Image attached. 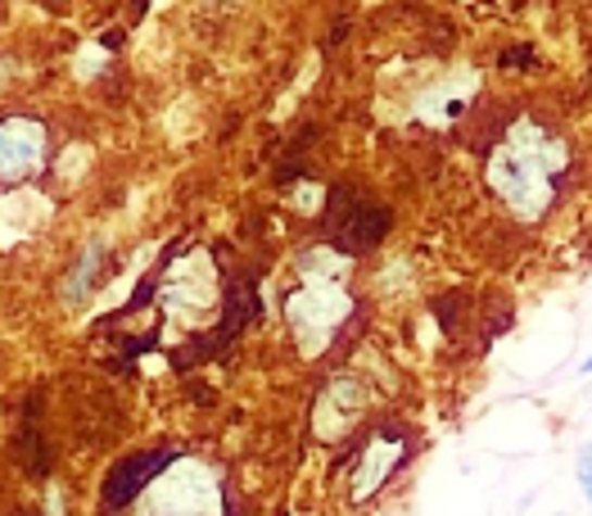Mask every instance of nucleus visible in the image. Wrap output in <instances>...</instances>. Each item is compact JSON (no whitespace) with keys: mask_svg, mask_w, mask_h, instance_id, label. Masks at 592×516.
Returning <instances> with one entry per match:
<instances>
[{"mask_svg":"<svg viewBox=\"0 0 592 516\" xmlns=\"http://www.w3.org/2000/svg\"><path fill=\"white\" fill-rule=\"evenodd\" d=\"M570 168V146L543 123L520 118L489 154V186L516 217L533 223L556 200V177Z\"/></svg>","mask_w":592,"mask_h":516,"instance_id":"f257e3e1","label":"nucleus"},{"mask_svg":"<svg viewBox=\"0 0 592 516\" xmlns=\"http://www.w3.org/2000/svg\"><path fill=\"white\" fill-rule=\"evenodd\" d=\"M294 272H299V290L286 299V317L294 326L303 358H317L330 344V336L340 331V322L353 313V299L344 290L349 259L335 250H303L294 259Z\"/></svg>","mask_w":592,"mask_h":516,"instance_id":"f03ea898","label":"nucleus"},{"mask_svg":"<svg viewBox=\"0 0 592 516\" xmlns=\"http://www.w3.org/2000/svg\"><path fill=\"white\" fill-rule=\"evenodd\" d=\"M159 304L167 309L173 322H200L204 313L217 309V267L204 250H190L186 259H177L167 267Z\"/></svg>","mask_w":592,"mask_h":516,"instance_id":"7ed1b4c3","label":"nucleus"},{"mask_svg":"<svg viewBox=\"0 0 592 516\" xmlns=\"http://www.w3.org/2000/svg\"><path fill=\"white\" fill-rule=\"evenodd\" d=\"M146 507L167 516H217L222 512V489L209 467L200 462H173V471L159 476L146 489Z\"/></svg>","mask_w":592,"mask_h":516,"instance_id":"20e7f679","label":"nucleus"},{"mask_svg":"<svg viewBox=\"0 0 592 516\" xmlns=\"http://www.w3.org/2000/svg\"><path fill=\"white\" fill-rule=\"evenodd\" d=\"M366 403H371V390H366L353 372L330 376V386L322 390V399H317V407H313L317 435H322V440H340V435L366 413Z\"/></svg>","mask_w":592,"mask_h":516,"instance_id":"39448f33","label":"nucleus"},{"mask_svg":"<svg viewBox=\"0 0 592 516\" xmlns=\"http://www.w3.org/2000/svg\"><path fill=\"white\" fill-rule=\"evenodd\" d=\"M403 457H407V440H403V435L380 430L376 440L366 444L362 462H357V476H353V503L376 499V494H380V484L403 467Z\"/></svg>","mask_w":592,"mask_h":516,"instance_id":"423d86ee","label":"nucleus"},{"mask_svg":"<svg viewBox=\"0 0 592 516\" xmlns=\"http://www.w3.org/2000/svg\"><path fill=\"white\" fill-rule=\"evenodd\" d=\"M46 159V127L33 118L0 123V177H18Z\"/></svg>","mask_w":592,"mask_h":516,"instance_id":"0eeeda50","label":"nucleus"},{"mask_svg":"<svg viewBox=\"0 0 592 516\" xmlns=\"http://www.w3.org/2000/svg\"><path fill=\"white\" fill-rule=\"evenodd\" d=\"M46 217H50V204L37 190H10V196H0V244H18L23 236L41 231Z\"/></svg>","mask_w":592,"mask_h":516,"instance_id":"6e6552de","label":"nucleus"},{"mask_svg":"<svg viewBox=\"0 0 592 516\" xmlns=\"http://www.w3.org/2000/svg\"><path fill=\"white\" fill-rule=\"evenodd\" d=\"M163 453H140V457H127V462H118L114 471H109V480H104V503H131L140 489H146L150 480H154V471L163 467Z\"/></svg>","mask_w":592,"mask_h":516,"instance_id":"1a4fd4ad","label":"nucleus"},{"mask_svg":"<svg viewBox=\"0 0 592 516\" xmlns=\"http://www.w3.org/2000/svg\"><path fill=\"white\" fill-rule=\"evenodd\" d=\"M104 263H109V240L104 236H96V240H87V250H81V259L73 263V272H68V281H64V304H81L91 290H96V281H100V272H104Z\"/></svg>","mask_w":592,"mask_h":516,"instance_id":"9d476101","label":"nucleus"},{"mask_svg":"<svg viewBox=\"0 0 592 516\" xmlns=\"http://www.w3.org/2000/svg\"><path fill=\"white\" fill-rule=\"evenodd\" d=\"M340 231L353 250H366V244H380V236L389 231V213L376 204H353V213L340 217Z\"/></svg>","mask_w":592,"mask_h":516,"instance_id":"9b49d317","label":"nucleus"},{"mask_svg":"<svg viewBox=\"0 0 592 516\" xmlns=\"http://www.w3.org/2000/svg\"><path fill=\"white\" fill-rule=\"evenodd\" d=\"M322 196H326V190H322V186H299V190H294V196H290V200H294V204H299L303 213H317V209H322Z\"/></svg>","mask_w":592,"mask_h":516,"instance_id":"f8f14e48","label":"nucleus"},{"mask_svg":"<svg viewBox=\"0 0 592 516\" xmlns=\"http://www.w3.org/2000/svg\"><path fill=\"white\" fill-rule=\"evenodd\" d=\"M87 159H91V150H87V146H73V150L64 154V177L73 181L77 173H87Z\"/></svg>","mask_w":592,"mask_h":516,"instance_id":"ddd939ff","label":"nucleus"},{"mask_svg":"<svg viewBox=\"0 0 592 516\" xmlns=\"http://www.w3.org/2000/svg\"><path fill=\"white\" fill-rule=\"evenodd\" d=\"M100 60H104V50H100V46H87V60H81V64H77V77H96Z\"/></svg>","mask_w":592,"mask_h":516,"instance_id":"4468645a","label":"nucleus"},{"mask_svg":"<svg viewBox=\"0 0 592 516\" xmlns=\"http://www.w3.org/2000/svg\"><path fill=\"white\" fill-rule=\"evenodd\" d=\"M579 480H583V494L592 503V462H583V467H579Z\"/></svg>","mask_w":592,"mask_h":516,"instance_id":"2eb2a0df","label":"nucleus"},{"mask_svg":"<svg viewBox=\"0 0 592 516\" xmlns=\"http://www.w3.org/2000/svg\"><path fill=\"white\" fill-rule=\"evenodd\" d=\"M583 462H592V440L583 444V457H579V467H583Z\"/></svg>","mask_w":592,"mask_h":516,"instance_id":"dca6fc26","label":"nucleus"},{"mask_svg":"<svg viewBox=\"0 0 592 516\" xmlns=\"http://www.w3.org/2000/svg\"><path fill=\"white\" fill-rule=\"evenodd\" d=\"M583 376H592V353H588V358H583V367H579Z\"/></svg>","mask_w":592,"mask_h":516,"instance_id":"f3484780","label":"nucleus"}]
</instances>
